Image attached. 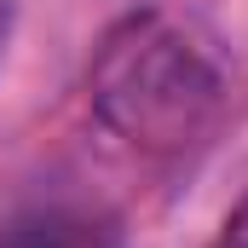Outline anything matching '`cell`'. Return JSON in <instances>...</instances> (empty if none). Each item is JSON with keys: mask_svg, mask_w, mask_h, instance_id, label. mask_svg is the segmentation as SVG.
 I'll return each mask as SVG.
<instances>
[{"mask_svg": "<svg viewBox=\"0 0 248 248\" xmlns=\"http://www.w3.org/2000/svg\"><path fill=\"white\" fill-rule=\"evenodd\" d=\"M219 93L225 87L214 58L162 12L116 17L87 58L93 116L139 150H185L202 139Z\"/></svg>", "mask_w": 248, "mask_h": 248, "instance_id": "obj_1", "label": "cell"}, {"mask_svg": "<svg viewBox=\"0 0 248 248\" xmlns=\"http://www.w3.org/2000/svg\"><path fill=\"white\" fill-rule=\"evenodd\" d=\"M0 248H122L116 225L104 214H87V208H35V214H17Z\"/></svg>", "mask_w": 248, "mask_h": 248, "instance_id": "obj_2", "label": "cell"}, {"mask_svg": "<svg viewBox=\"0 0 248 248\" xmlns=\"http://www.w3.org/2000/svg\"><path fill=\"white\" fill-rule=\"evenodd\" d=\"M214 248H248V190L231 202V214L219 219V231H214Z\"/></svg>", "mask_w": 248, "mask_h": 248, "instance_id": "obj_3", "label": "cell"}, {"mask_svg": "<svg viewBox=\"0 0 248 248\" xmlns=\"http://www.w3.org/2000/svg\"><path fill=\"white\" fill-rule=\"evenodd\" d=\"M12 23H17V0H0V58H6V41H12Z\"/></svg>", "mask_w": 248, "mask_h": 248, "instance_id": "obj_4", "label": "cell"}]
</instances>
